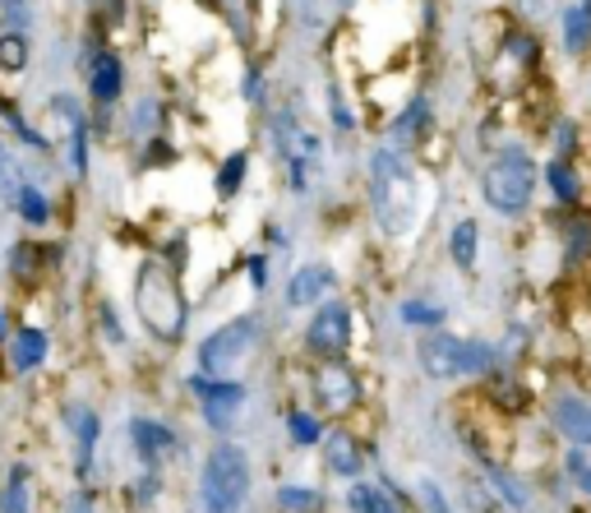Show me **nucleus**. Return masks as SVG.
<instances>
[{"mask_svg":"<svg viewBox=\"0 0 591 513\" xmlns=\"http://www.w3.org/2000/svg\"><path fill=\"white\" fill-rule=\"evenodd\" d=\"M135 315L148 328V338L158 343H181L190 328V296L181 287V273L176 264L148 254L135 273Z\"/></svg>","mask_w":591,"mask_h":513,"instance_id":"1","label":"nucleus"},{"mask_svg":"<svg viewBox=\"0 0 591 513\" xmlns=\"http://www.w3.org/2000/svg\"><path fill=\"white\" fill-rule=\"evenodd\" d=\"M370 209L379 218V227L389 237H402L416 227L421 213V181L411 163L398 148H374L370 153Z\"/></svg>","mask_w":591,"mask_h":513,"instance_id":"2","label":"nucleus"},{"mask_svg":"<svg viewBox=\"0 0 591 513\" xmlns=\"http://www.w3.org/2000/svg\"><path fill=\"white\" fill-rule=\"evenodd\" d=\"M250 485H254V468H250V453L241 444L222 440L218 449H209L203 472H199L203 509L209 513H241V504L250 500Z\"/></svg>","mask_w":591,"mask_h":513,"instance_id":"3","label":"nucleus"},{"mask_svg":"<svg viewBox=\"0 0 591 513\" xmlns=\"http://www.w3.org/2000/svg\"><path fill=\"white\" fill-rule=\"evenodd\" d=\"M260 338H264V324L254 315H236L218 324L209 338L199 343V375H213V379H236L250 356L260 352Z\"/></svg>","mask_w":591,"mask_h":513,"instance_id":"4","label":"nucleus"},{"mask_svg":"<svg viewBox=\"0 0 591 513\" xmlns=\"http://www.w3.org/2000/svg\"><path fill=\"white\" fill-rule=\"evenodd\" d=\"M416 362L430 379H467V375H485L495 366V347H485L476 338H453L444 328H430L416 343Z\"/></svg>","mask_w":591,"mask_h":513,"instance_id":"5","label":"nucleus"},{"mask_svg":"<svg viewBox=\"0 0 591 513\" xmlns=\"http://www.w3.org/2000/svg\"><path fill=\"white\" fill-rule=\"evenodd\" d=\"M481 195H485V203H490L495 213H504V218L523 213L527 203H531V195H536V163L527 158L523 148H504L499 158L485 167Z\"/></svg>","mask_w":591,"mask_h":513,"instance_id":"6","label":"nucleus"},{"mask_svg":"<svg viewBox=\"0 0 591 513\" xmlns=\"http://www.w3.org/2000/svg\"><path fill=\"white\" fill-rule=\"evenodd\" d=\"M190 389H194V398H199V412H203V421H209L213 430H231V426L241 421L245 402H250V394H245V384H241V379L190 375Z\"/></svg>","mask_w":591,"mask_h":513,"instance_id":"7","label":"nucleus"},{"mask_svg":"<svg viewBox=\"0 0 591 513\" xmlns=\"http://www.w3.org/2000/svg\"><path fill=\"white\" fill-rule=\"evenodd\" d=\"M305 347H310L315 356H324V362L347 356V347H351V305L338 301V296L319 301L310 328H305Z\"/></svg>","mask_w":591,"mask_h":513,"instance_id":"8","label":"nucleus"},{"mask_svg":"<svg viewBox=\"0 0 591 513\" xmlns=\"http://www.w3.org/2000/svg\"><path fill=\"white\" fill-rule=\"evenodd\" d=\"M315 402H319V412H333V417H347L356 402H361V379H356L351 366H342V356L338 362H324L315 370Z\"/></svg>","mask_w":591,"mask_h":513,"instance_id":"9","label":"nucleus"},{"mask_svg":"<svg viewBox=\"0 0 591 513\" xmlns=\"http://www.w3.org/2000/svg\"><path fill=\"white\" fill-rule=\"evenodd\" d=\"M84 70H88V97L102 112H112L120 93H125V61L112 46H88L84 51Z\"/></svg>","mask_w":591,"mask_h":513,"instance_id":"10","label":"nucleus"},{"mask_svg":"<svg viewBox=\"0 0 591 513\" xmlns=\"http://www.w3.org/2000/svg\"><path fill=\"white\" fill-rule=\"evenodd\" d=\"M333 292H338V273H333V264H300L287 282V305L292 311H310V305L328 301Z\"/></svg>","mask_w":591,"mask_h":513,"instance_id":"11","label":"nucleus"},{"mask_svg":"<svg viewBox=\"0 0 591 513\" xmlns=\"http://www.w3.org/2000/svg\"><path fill=\"white\" fill-rule=\"evenodd\" d=\"M130 440H135V453L144 458L148 468H158L162 458H171L176 449H181V435H176L167 421H158V417H135L130 421Z\"/></svg>","mask_w":591,"mask_h":513,"instance_id":"12","label":"nucleus"},{"mask_svg":"<svg viewBox=\"0 0 591 513\" xmlns=\"http://www.w3.org/2000/svg\"><path fill=\"white\" fill-rule=\"evenodd\" d=\"M550 417H555L559 435H563V440H569L573 449L591 444V402H587V398H578V394H559L555 407H550Z\"/></svg>","mask_w":591,"mask_h":513,"instance_id":"13","label":"nucleus"},{"mask_svg":"<svg viewBox=\"0 0 591 513\" xmlns=\"http://www.w3.org/2000/svg\"><path fill=\"white\" fill-rule=\"evenodd\" d=\"M70 435H74V472L88 477L97 440H102V421H97L93 407H70Z\"/></svg>","mask_w":591,"mask_h":513,"instance_id":"14","label":"nucleus"},{"mask_svg":"<svg viewBox=\"0 0 591 513\" xmlns=\"http://www.w3.org/2000/svg\"><path fill=\"white\" fill-rule=\"evenodd\" d=\"M319 444H324V463H328L333 477H361L366 453H361V444H356L347 430H324Z\"/></svg>","mask_w":591,"mask_h":513,"instance_id":"15","label":"nucleus"},{"mask_svg":"<svg viewBox=\"0 0 591 513\" xmlns=\"http://www.w3.org/2000/svg\"><path fill=\"white\" fill-rule=\"evenodd\" d=\"M10 366L19 370V375H33L42 362H46V352H51V338H46V328H19V333H10Z\"/></svg>","mask_w":591,"mask_h":513,"instance_id":"16","label":"nucleus"},{"mask_svg":"<svg viewBox=\"0 0 591 513\" xmlns=\"http://www.w3.org/2000/svg\"><path fill=\"white\" fill-rule=\"evenodd\" d=\"M347 509L351 513H402L398 495L383 481H356L347 491Z\"/></svg>","mask_w":591,"mask_h":513,"instance_id":"17","label":"nucleus"},{"mask_svg":"<svg viewBox=\"0 0 591 513\" xmlns=\"http://www.w3.org/2000/svg\"><path fill=\"white\" fill-rule=\"evenodd\" d=\"M448 254H453V264H457V269H476V260H481V227H476L472 218H462V222L453 227Z\"/></svg>","mask_w":591,"mask_h":513,"instance_id":"18","label":"nucleus"},{"mask_svg":"<svg viewBox=\"0 0 591 513\" xmlns=\"http://www.w3.org/2000/svg\"><path fill=\"white\" fill-rule=\"evenodd\" d=\"M245 176H250V158H245V153H226L222 167H218V176H213L218 199H236V195L245 190Z\"/></svg>","mask_w":591,"mask_h":513,"instance_id":"19","label":"nucleus"},{"mask_svg":"<svg viewBox=\"0 0 591 513\" xmlns=\"http://www.w3.org/2000/svg\"><path fill=\"white\" fill-rule=\"evenodd\" d=\"M324 495L315 491V485H277V509L282 513H324Z\"/></svg>","mask_w":591,"mask_h":513,"instance_id":"20","label":"nucleus"},{"mask_svg":"<svg viewBox=\"0 0 591 513\" xmlns=\"http://www.w3.org/2000/svg\"><path fill=\"white\" fill-rule=\"evenodd\" d=\"M563 46L569 51H587L591 46V0H578V6L563 14Z\"/></svg>","mask_w":591,"mask_h":513,"instance_id":"21","label":"nucleus"},{"mask_svg":"<svg viewBox=\"0 0 591 513\" xmlns=\"http://www.w3.org/2000/svg\"><path fill=\"white\" fill-rule=\"evenodd\" d=\"M14 209H19L23 222H33V227H46V222H51V203H46V195H42L38 186H29V181H19V190H14Z\"/></svg>","mask_w":591,"mask_h":513,"instance_id":"22","label":"nucleus"},{"mask_svg":"<svg viewBox=\"0 0 591 513\" xmlns=\"http://www.w3.org/2000/svg\"><path fill=\"white\" fill-rule=\"evenodd\" d=\"M546 181H550V190H555L559 203H578L582 181H578V171H573L569 163H563V158H555V163L546 167Z\"/></svg>","mask_w":591,"mask_h":513,"instance_id":"23","label":"nucleus"},{"mask_svg":"<svg viewBox=\"0 0 591 513\" xmlns=\"http://www.w3.org/2000/svg\"><path fill=\"white\" fill-rule=\"evenodd\" d=\"M29 56H33L29 38H23V33H0V70H6V74L29 70Z\"/></svg>","mask_w":591,"mask_h":513,"instance_id":"24","label":"nucleus"},{"mask_svg":"<svg viewBox=\"0 0 591 513\" xmlns=\"http://www.w3.org/2000/svg\"><path fill=\"white\" fill-rule=\"evenodd\" d=\"M0 513H33L29 509V468H14L6 491H0Z\"/></svg>","mask_w":591,"mask_h":513,"instance_id":"25","label":"nucleus"},{"mask_svg":"<svg viewBox=\"0 0 591 513\" xmlns=\"http://www.w3.org/2000/svg\"><path fill=\"white\" fill-rule=\"evenodd\" d=\"M421 130H430V102H425V97H416V102H411V107L402 112V121L393 125V139L411 144V139H416Z\"/></svg>","mask_w":591,"mask_h":513,"instance_id":"26","label":"nucleus"},{"mask_svg":"<svg viewBox=\"0 0 591 513\" xmlns=\"http://www.w3.org/2000/svg\"><path fill=\"white\" fill-rule=\"evenodd\" d=\"M398 315L411 328H440L444 324V305H434V301H402Z\"/></svg>","mask_w":591,"mask_h":513,"instance_id":"27","label":"nucleus"},{"mask_svg":"<svg viewBox=\"0 0 591 513\" xmlns=\"http://www.w3.org/2000/svg\"><path fill=\"white\" fill-rule=\"evenodd\" d=\"M65 158L74 167V176H88V121H80L74 130L65 135Z\"/></svg>","mask_w":591,"mask_h":513,"instance_id":"28","label":"nucleus"},{"mask_svg":"<svg viewBox=\"0 0 591 513\" xmlns=\"http://www.w3.org/2000/svg\"><path fill=\"white\" fill-rule=\"evenodd\" d=\"M287 435H292L300 449H310V444L324 440V426H319L310 412H287Z\"/></svg>","mask_w":591,"mask_h":513,"instance_id":"29","label":"nucleus"},{"mask_svg":"<svg viewBox=\"0 0 591 513\" xmlns=\"http://www.w3.org/2000/svg\"><path fill=\"white\" fill-rule=\"evenodd\" d=\"M10 260H14V278H23V282L42 273V264H33V260H42V250H38V245H14Z\"/></svg>","mask_w":591,"mask_h":513,"instance_id":"30","label":"nucleus"},{"mask_svg":"<svg viewBox=\"0 0 591 513\" xmlns=\"http://www.w3.org/2000/svg\"><path fill=\"white\" fill-rule=\"evenodd\" d=\"M495 491H499V495H504V500H508L513 509H527V504H531V495H527V491H523V485H518V481H513L508 472H495Z\"/></svg>","mask_w":591,"mask_h":513,"instance_id":"31","label":"nucleus"},{"mask_svg":"<svg viewBox=\"0 0 591 513\" xmlns=\"http://www.w3.org/2000/svg\"><path fill=\"white\" fill-rule=\"evenodd\" d=\"M328 112H333V121H338V130H351V107L342 102V93H338V84H328Z\"/></svg>","mask_w":591,"mask_h":513,"instance_id":"32","label":"nucleus"},{"mask_svg":"<svg viewBox=\"0 0 591 513\" xmlns=\"http://www.w3.org/2000/svg\"><path fill=\"white\" fill-rule=\"evenodd\" d=\"M245 264H250V269H245V273H250V287L264 292V287H268V260H264V254H250Z\"/></svg>","mask_w":591,"mask_h":513,"instance_id":"33","label":"nucleus"},{"mask_svg":"<svg viewBox=\"0 0 591 513\" xmlns=\"http://www.w3.org/2000/svg\"><path fill=\"white\" fill-rule=\"evenodd\" d=\"M135 485H139V491H135V495H139L144 504H152V500H158V495H162V477H158V472H152V468H148V472H144V477L135 481Z\"/></svg>","mask_w":591,"mask_h":513,"instance_id":"34","label":"nucleus"},{"mask_svg":"<svg viewBox=\"0 0 591 513\" xmlns=\"http://www.w3.org/2000/svg\"><path fill=\"white\" fill-rule=\"evenodd\" d=\"M569 477L582 485V491L591 495V463H587V458L582 453H569Z\"/></svg>","mask_w":591,"mask_h":513,"instance_id":"35","label":"nucleus"},{"mask_svg":"<svg viewBox=\"0 0 591 513\" xmlns=\"http://www.w3.org/2000/svg\"><path fill=\"white\" fill-rule=\"evenodd\" d=\"M421 500H425L430 513H448V500L440 495V485H434V481H421Z\"/></svg>","mask_w":591,"mask_h":513,"instance_id":"36","label":"nucleus"},{"mask_svg":"<svg viewBox=\"0 0 591 513\" xmlns=\"http://www.w3.org/2000/svg\"><path fill=\"white\" fill-rule=\"evenodd\" d=\"M260 97H264V70L250 65L245 70V102H260Z\"/></svg>","mask_w":591,"mask_h":513,"instance_id":"37","label":"nucleus"},{"mask_svg":"<svg viewBox=\"0 0 591 513\" xmlns=\"http://www.w3.org/2000/svg\"><path fill=\"white\" fill-rule=\"evenodd\" d=\"M97 315H102V328H107V338H112V343H125V333H120V320H116V311H112L107 301H102V311H97Z\"/></svg>","mask_w":591,"mask_h":513,"instance_id":"38","label":"nucleus"},{"mask_svg":"<svg viewBox=\"0 0 591 513\" xmlns=\"http://www.w3.org/2000/svg\"><path fill=\"white\" fill-rule=\"evenodd\" d=\"M555 6H559V0H518V10L523 14H536V19H546Z\"/></svg>","mask_w":591,"mask_h":513,"instance_id":"39","label":"nucleus"},{"mask_svg":"<svg viewBox=\"0 0 591 513\" xmlns=\"http://www.w3.org/2000/svg\"><path fill=\"white\" fill-rule=\"evenodd\" d=\"M65 513H93V495H88V491H74Z\"/></svg>","mask_w":591,"mask_h":513,"instance_id":"40","label":"nucleus"},{"mask_svg":"<svg viewBox=\"0 0 591 513\" xmlns=\"http://www.w3.org/2000/svg\"><path fill=\"white\" fill-rule=\"evenodd\" d=\"M120 6H125V0H93V10L97 14H112V19H120Z\"/></svg>","mask_w":591,"mask_h":513,"instance_id":"41","label":"nucleus"},{"mask_svg":"<svg viewBox=\"0 0 591 513\" xmlns=\"http://www.w3.org/2000/svg\"><path fill=\"white\" fill-rule=\"evenodd\" d=\"M0 343H10V324H6V311H0Z\"/></svg>","mask_w":591,"mask_h":513,"instance_id":"42","label":"nucleus"},{"mask_svg":"<svg viewBox=\"0 0 591 513\" xmlns=\"http://www.w3.org/2000/svg\"><path fill=\"white\" fill-rule=\"evenodd\" d=\"M0 6H6L10 14H19V6H23V0H0Z\"/></svg>","mask_w":591,"mask_h":513,"instance_id":"43","label":"nucleus"}]
</instances>
